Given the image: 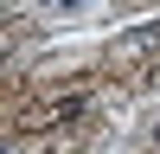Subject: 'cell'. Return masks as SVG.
Returning <instances> with one entry per match:
<instances>
[{"label":"cell","instance_id":"cell-1","mask_svg":"<svg viewBox=\"0 0 160 154\" xmlns=\"http://www.w3.org/2000/svg\"><path fill=\"white\" fill-rule=\"evenodd\" d=\"M83 109H90V96L83 90H71V96H58L45 109V128H71V122H83Z\"/></svg>","mask_w":160,"mask_h":154},{"label":"cell","instance_id":"cell-2","mask_svg":"<svg viewBox=\"0 0 160 154\" xmlns=\"http://www.w3.org/2000/svg\"><path fill=\"white\" fill-rule=\"evenodd\" d=\"M154 45H160V32H154V26H141V32H128V38H122V51H128V58H148Z\"/></svg>","mask_w":160,"mask_h":154},{"label":"cell","instance_id":"cell-3","mask_svg":"<svg viewBox=\"0 0 160 154\" xmlns=\"http://www.w3.org/2000/svg\"><path fill=\"white\" fill-rule=\"evenodd\" d=\"M154 148H160V122H154Z\"/></svg>","mask_w":160,"mask_h":154}]
</instances>
